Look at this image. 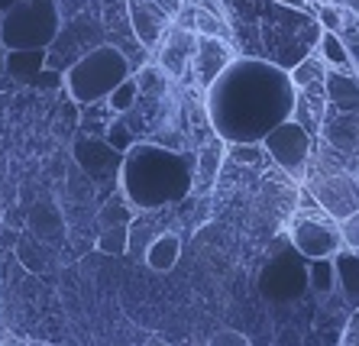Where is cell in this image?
Wrapping results in <instances>:
<instances>
[{
    "mask_svg": "<svg viewBox=\"0 0 359 346\" xmlns=\"http://www.w3.org/2000/svg\"><path fill=\"white\" fill-rule=\"evenodd\" d=\"M298 88L292 71L276 62L243 55L208 88V117L224 143H262L276 127L294 117Z\"/></svg>",
    "mask_w": 359,
    "mask_h": 346,
    "instance_id": "1",
    "label": "cell"
},
{
    "mask_svg": "<svg viewBox=\"0 0 359 346\" xmlns=\"http://www.w3.org/2000/svg\"><path fill=\"white\" fill-rule=\"evenodd\" d=\"M120 185H123V195L130 198L133 207L152 211V207L182 201L191 191V169L184 165L178 152L140 143L126 152L123 169H120Z\"/></svg>",
    "mask_w": 359,
    "mask_h": 346,
    "instance_id": "2",
    "label": "cell"
},
{
    "mask_svg": "<svg viewBox=\"0 0 359 346\" xmlns=\"http://www.w3.org/2000/svg\"><path fill=\"white\" fill-rule=\"evenodd\" d=\"M130 62L120 49L114 46H100V49H91L84 59H78L75 65L65 71V88L68 94L75 97L78 104H94V101H107L110 91L130 78Z\"/></svg>",
    "mask_w": 359,
    "mask_h": 346,
    "instance_id": "3",
    "label": "cell"
},
{
    "mask_svg": "<svg viewBox=\"0 0 359 346\" xmlns=\"http://www.w3.org/2000/svg\"><path fill=\"white\" fill-rule=\"evenodd\" d=\"M59 33L55 0H20L4 20V46L10 49H42Z\"/></svg>",
    "mask_w": 359,
    "mask_h": 346,
    "instance_id": "4",
    "label": "cell"
},
{
    "mask_svg": "<svg viewBox=\"0 0 359 346\" xmlns=\"http://www.w3.org/2000/svg\"><path fill=\"white\" fill-rule=\"evenodd\" d=\"M266 152L272 155V162H278L285 172L292 175H301L304 165H308L311 152H314V139H311V130L298 120H285L282 127H276L272 133L262 139Z\"/></svg>",
    "mask_w": 359,
    "mask_h": 346,
    "instance_id": "5",
    "label": "cell"
},
{
    "mask_svg": "<svg viewBox=\"0 0 359 346\" xmlns=\"http://www.w3.org/2000/svg\"><path fill=\"white\" fill-rule=\"evenodd\" d=\"M292 243L304 259H327V256H337L343 249V233L334 223L301 217L292 227Z\"/></svg>",
    "mask_w": 359,
    "mask_h": 346,
    "instance_id": "6",
    "label": "cell"
},
{
    "mask_svg": "<svg viewBox=\"0 0 359 346\" xmlns=\"http://www.w3.org/2000/svg\"><path fill=\"white\" fill-rule=\"evenodd\" d=\"M230 46L220 39V36H198L194 43V71H198V81L204 88L214 85V78L230 65Z\"/></svg>",
    "mask_w": 359,
    "mask_h": 346,
    "instance_id": "7",
    "label": "cell"
},
{
    "mask_svg": "<svg viewBox=\"0 0 359 346\" xmlns=\"http://www.w3.org/2000/svg\"><path fill=\"white\" fill-rule=\"evenodd\" d=\"M130 20H133V33L142 46H156V39L162 36L168 17L165 10L156 0H130Z\"/></svg>",
    "mask_w": 359,
    "mask_h": 346,
    "instance_id": "8",
    "label": "cell"
},
{
    "mask_svg": "<svg viewBox=\"0 0 359 346\" xmlns=\"http://www.w3.org/2000/svg\"><path fill=\"white\" fill-rule=\"evenodd\" d=\"M178 256H182V240H178L175 233H162V237H156L149 243L142 262H146L152 272H172L178 265Z\"/></svg>",
    "mask_w": 359,
    "mask_h": 346,
    "instance_id": "9",
    "label": "cell"
},
{
    "mask_svg": "<svg viewBox=\"0 0 359 346\" xmlns=\"http://www.w3.org/2000/svg\"><path fill=\"white\" fill-rule=\"evenodd\" d=\"M327 101L337 110H353L359 107V78L350 71H330L327 75Z\"/></svg>",
    "mask_w": 359,
    "mask_h": 346,
    "instance_id": "10",
    "label": "cell"
},
{
    "mask_svg": "<svg viewBox=\"0 0 359 346\" xmlns=\"http://www.w3.org/2000/svg\"><path fill=\"white\" fill-rule=\"evenodd\" d=\"M337 262V285H340L343 298L359 307V253H350V249H340L334 256Z\"/></svg>",
    "mask_w": 359,
    "mask_h": 346,
    "instance_id": "11",
    "label": "cell"
},
{
    "mask_svg": "<svg viewBox=\"0 0 359 346\" xmlns=\"http://www.w3.org/2000/svg\"><path fill=\"white\" fill-rule=\"evenodd\" d=\"M318 46H320V55H324V62L330 68H337V71H350V68H353L350 49H346V43H343L334 29H324V33H320V39H318Z\"/></svg>",
    "mask_w": 359,
    "mask_h": 346,
    "instance_id": "12",
    "label": "cell"
},
{
    "mask_svg": "<svg viewBox=\"0 0 359 346\" xmlns=\"http://www.w3.org/2000/svg\"><path fill=\"white\" fill-rule=\"evenodd\" d=\"M308 285L318 295H330L337 288V262L334 256L327 259H308Z\"/></svg>",
    "mask_w": 359,
    "mask_h": 346,
    "instance_id": "13",
    "label": "cell"
},
{
    "mask_svg": "<svg viewBox=\"0 0 359 346\" xmlns=\"http://www.w3.org/2000/svg\"><path fill=\"white\" fill-rule=\"evenodd\" d=\"M130 198L120 191V195H114L104 207H100V227H130L133 223V204H126Z\"/></svg>",
    "mask_w": 359,
    "mask_h": 346,
    "instance_id": "14",
    "label": "cell"
},
{
    "mask_svg": "<svg viewBox=\"0 0 359 346\" xmlns=\"http://www.w3.org/2000/svg\"><path fill=\"white\" fill-rule=\"evenodd\" d=\"M136 101H140V81H136V75L123 78V81H120V85L110 91V97H107V104H110L114 113H126Z\"/></svg>",
    "mask_w": 359,
    "mask_h": 346,
    "instance_id": "15",
    "label": "cell"
},
{
    "mask_svg": "<svg viewBox=\"0 0 359 346\" xmlns=\"http://www.w3.org/2000/svg\"><path fill=\"white\" fill-rule=\"evenodd\" d=\"M126 243H130V227H104L97 233V249L104 256L126 253Z\"/></svg>",
    "mask_w": 359,
    "mask_h": 346,
    "instance_id": "16",
    "label": "cell"
},
{
    "mask_svg": "<svg viewBox=\"0 0 359 346\" xmlns=\"http://www.w3.org/2000/svg\"><path fill=\"white\" fill-rule=\"evenodd\" d=\"M152 240H156V237H152V227H149V223L133 220V223H130V243H126V253L146 256V249H149Z\"/></svg>",
    "mask_w": 359,
    "mask_h": 346,
    "instance_id": "17",
    "label": "cell"
},
{
    "mask_svg": "<svg viewBox=\"0 0 359 346\" xmlns=\"http://www.w3.org/2000/svg\"><path fill=\"white\" fill-rule=\"evenodd\" d=\"M136 81H140V91L162 94V88H165V68L162 65H142L140 75H136Z\"/></svg>",
    "mask_w": 359,
    "mask_h": 346,
    "instance_id": "18",
    "label": "cell"
},
{
    "mask_svg": "<svg viewBox=\"0 0 359 346\" xmlns=\"http://www.w3.org/2000/svg\"><path fill=\"white\" fill-rule=\"evenodd\" d=\"M220 155H224V152H220V146H214V149H208L204 152V155H201V175L208 178H214L217 175V162H220Z\"/></svg>",
    "mask_w": 359,
    "mask_h": 346,
    "instance_id": "19",
    "label": "cell"
},
{
    "mask_svg": "<svg viewBox=\"0 0 359 346\" xmlns=\"http://www.w3.org/2000/svg\"><path fill=\"white\" fill-rule=\"evenodd\" d=\"M210 346H250V343H246L240 333H230V330H224V333H217V337L210 340Z\"/></svg>",
    "mask_w": 359,
    "mask_h": 346,
    "instance_id": "20",
    "label": "cell"
},
{
    "mask_svg": "<svg viewBox=\"0 0 359 346\" xmlns=\"http://www.w3.org/2000/svg\"><path fill=\"white\" fill-rule=\"evenodd\" d=\"M162 10H165L168 17H178V10H182V0H156Z\"/></svg>",
    "mask_w": 359,
    "mask_h": 346,
    "instance_id": "21",
    "label": "cell"
},
{
    "mask_svg": "<svg viewBox=\"0 0 359 346\" xmlns=\"http://www.w3.org/2000/svg\"><path fill=\"white\" fill-rule=\"evenodd\" d=\"M278 4H288V7H301V10L308 7V0H278Z\"/></svg>",
    "mask_w": 359,
    "mask_h": 346,
    "instance_id": "22",
    "label": "cell"
},
{
    "mask_svg": "<svg viewBox=\"0 0 359 346\" xmlns=\"http://www.w3.org/2000/svg\"><path fill=\"white\" fill-rule=\"evenodd\" d=\"M156 346H165V343H156Z\"/></svg>",
    "mask_w": 359,
    "mask_h": 346,
    "instance_id": "23",
    "label": "cell"
},
{
    "mask_svg": "<svg viewBox=\"0 0 359 346\" xmlns=\"http://www.w3.org/2000/svg\"><path fill=\"white\" fill-rule=\"evenodd\" d=\"M0 68H4V62H0Z\"/></svg>",
    "mask_w": 359,
    "mask_h": 346,
    "instance_id": "24",
    "label": "cell"
}]
</instances>
